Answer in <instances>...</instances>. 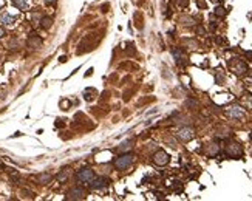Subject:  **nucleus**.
<instances>
[{
	"mask_svg": "<svg viewBox=\"0 0 252 201\" xmlns=\"http://www.w3.org/2000/svg\"><path fill=\"white\" fill-rule=\"evenodd\" d=\"M10 175H11V180L12 181H19V173L14 172L12 169H10Z\"/></svg>",
	"mask_w": 252,
	"mask_h": 201,
	"instance_id": "aec40b11",
	"label": "nucleus"
},
{
	"mask_svg": "<svg viewBox=\"0 0 252 201\" xmlns=\"http://www.w3.org/2000/svg\"><path fill=\"white\" fill-rule=\"evenodd\" d=\"M36 180H37L39 184H48V182L53 180V176L49 175V173H40V175H37Z\"/></svg>",
	"mask_w": 252,
	"mask_h": 201,
	"instance_id": "ddd939ff",
	"label": "nucleus"
},
{
	"mask_svg": "<svg viewBox=\"0 0 252 201\" xmlns=\"http://www.w3.org/2000/svg\"><path fill=\"white\" fill-rule=\"evenodd\" d=\"M215 14L223 17V16H226V10H224L223 6H217V8H215Z\"/></svg>",
	"mask_w": 252,
	"mask_h": 201,
	"instance_id": "a211bd4d",
	"label": "nucleus"
},
{
	"mask_svg": "<svg viewBox=\"0 0 252 201\" xmlns=\"http://www.w3.org/2000/svg\"><path fill=\"white\" fill-rule=\"evenodd\" d=\"M59 62H62V64H64V62H67V57H65V56H60V59H59Z\"/></svg>",
	"mask_w": 252,
	"mask_h": 201,
	"instance_id": "a878e982",
	"label": "nucleus"
},
{
	"mask_svg": "<svg viewBox=\"0 0 252 201\" xmlns=\"http://www.w3.org/2000/svg\"><path fill=\"white\" fill-rule=\"evenodd\" d=\"M108 8H110V5H108V3L102 5V12H107V11H108Z\"/></svg>",
	"mask_w": 252,
	"mask_h": 201,
	"instance_id": "b1692460",
	"label": "nucleus"
},
{
	"mask_svg": "<svg viewBox=\"0 0 252 201\" xmlns=\"http://www.w3.org/2000/svg\"><path fill=\"white\" fill-rule=\"evenodd\" d=\"M247 71V65L244 64V62H238V64L233 67V73L238 74V76H241V74H244Z\"/></svg>",
	"mask_w": 252,
	"mask_h": 201,
	"instance_id": "9b49d317",
	"label": "nucleus"
},
{
	"mask_svg": "<svg viewBox=\"0 0 252 201\" xmlns=\"http://www.w3.org/2000/svg\"><path fill=\"white\" fill-rule=\"evenodd\" d=\"M96 95H98V91L94 90V88H87V90L84 91V99L87 102H91L94 97H96Z\"/></svg>",
	"mask_w": 252,
	"mask_h": 201,
	"instance_id": "f8f14e48",
	"label": "nucleus"
},
{
	"mask_svg": "<svg viewBox=\"0 0 252 201\" xmlns=\"http://www.w3.org/2000/svg\"><path fill=\"white\" fill-rule=\"evenodd\" d=\"M227 115L231 116V118H235V119H243L244 118V110H243L241 107H231V108L227 110Z\"/></svg>",
	"mask_w": 252,
	"mask_h": 201,
	"instance_id": "1a4fd4ad",
	"label": "nucleus"
},
{
	"mask_svg": "<svg viewBox=\"0 0 252 201\" xmlns=\"http://www.w3.org/2000/svg\"><path fill=\"white\" fill-rule=\"evenodd\" d=\"M16 22V19L12 17L11 14H8V12H2L0 14V23H2L3 26H10Z\"/></svg>",
	"mask_w": 252,
	"mask_h": 201,
	"instance_id": "9d476101",
	"label": "nucleus"
},
{
	"mask_svg": "<svg viewBox=\"0 0 252 201\" xmlns=\"http://www.w3.org/2000/svg\"><path fill=\"white\" fill-rule=\"evenodd\" d=\"M251 139H252V133H251Z\"/></svg>",
	"mask_w": 252,
	"mask_h": 201,
	"instance_id": "c756f323",
	"label": "nucleus"
},
{
	"mask_svg": "<svg viewBox=\"0 0 252 201\" xmlns=\"http://www.w3.org/2000/svg\"><path fill=\"white\" fill-rule=\"evenodd\" d=\"M68 176H70V173H68V172L62 170L60 173H57V181H60V182H65L67 180H68Z\"/></svg>",
	"mask_w": 252,
	"mask_h": 201,
	"instance_id": "f3484780",
	"label": "nucleus"
},
{
	"mask_svg": "<svg viewBox=\"0 0 252 201\" xmlns=\"http://www.w3.org/2000/svg\"><path fill=\"white\" fill-rule=\"evenodd\" d=\"M193 136H195V132H193L190 127H184L178 132V138L181 141H190Z\"/></svg>",
	"mask_w": 252,
	"mask_h": 201,
	"instance_id": "6e6552de",
	"label": "nucleus"
},
{
	"mask_svg": "<svg viewBox=\"0 0 252 201\" xmlns=\"http://www.w3.org/2000/svg\"><path fill=\"white\" fill-rule=\"evenodd\" d=\"M132 147H133V141H132V139L124 141L122 144L119 145V153H127V152L132 149Z\"/></svg>",
	"mask_w": 252,
	"mask_h": 201,
	"instance_id": "4468645a",
	"label": "nucleus"
},
{
	"mask_svg": "<svg viewBox=\"0 0 252 201\" xmlns=\"http://www.w3.org/2000/svg\"><path fill=\"white\" fill-rule=\"evenodd\" d=\"M178 5L183 6V8H186L189 5V0H178Z\"/></svg>",
	"mask_w": 252,
	"mask_h": 201,
	"instance_id": "412c9836",
	"label": "nucleus"
},
{
	"mask_svg": "<svg viewBox=\"0 0 252 201\" xmlns=\"http://www.w3.org/2000/svg\"><path fill=\"white\" fill-rule=\"evenodd\" d=\"M51 25H53V19H51V17L45 16V17L40 19V26H42L43 29H49V28H51Z\"/></svg>",
	"mask_w": 252,
	"mask_h": 201,
	"instance_id": "2eb2a0df",
	"label": "nucleus"
},
{
	"mask_svg": "<svg viewBox=\"0 0 252 201\" xmlns=\"http://www.w3.org/2000/svg\"><path fill=\"white\" fill-rule=\"evenodd\" d=\"M169 161H170V156L164 150H158L153 155V163L156 166H165V164H169Z\"/></svg>",
	"mask_w": 252,
	"mask_h": 201,
	"instance_id": "39448f33",
	"label": "nucleus"
},
{
	"mask_svg": "<svg viewBox=\"0 0 252 201\" xmlns=\"http://www.w3.org/2000/svg\"><path fill=\"white\" fill-rule=\"evenodd\" d=\"M2 167H3V164H2V163H0V170H2Z\"/></svg>",
	"mask_w": 252,
	"mask_h": 201,
	"instance_id": "c85d7f7f",
	"label": "nucleus"
},
{
	"mask_svg": "<svg viewBox=\"0 0 252 201\" xmlns=\"http://www.w3.org/2000/svg\"><path fill=\"white\" fill-rule=\"evenodd\" d=\"M133 161H135V156L132 153H124V155L118 156V158H115L113 164L118 170H125V169H128L133 164Z\"/></svg>",
	"mask_w": 252,
	"mask_h": 201,
	"instance_id": "f257e3e1",
	"label": "nucleus"
},
{
	"mask_svg": "<svg viewBox=\"0 0 252 201\" xmlns=\"http://www.w3.org/2000/svg\"><path fill=\"white\" fill-rule=\"evenodd\" d=\"M226 153L229 156H232V158H240L243 155V149H241L240 144H237V142H229L226 145Z\"/></svg>",
	"mask_w": 252,
	"mask_h": 201,
	"instance_id": "7ed1b4c3",
	"label": "nucleus"
},
{
	"mask_svg": "<svg viewBox=\"0 0 252 201\" xmlns=\"http://www.w3.org/2000/svg\"><path fill=\"white\" fill-rule=\"evenodd\" d=\"M91 189L94 190H101V189H105V187L110 186V180L105 176H99V178H93V181L90 182Z\"/></svg>",
	"mask_w": 252,
	"mask_h": 201,
	"instance_id": "20e7f679",
	"label": "nucleus"
},
{
	"mask_svg": "<svg viewBox=\"0 0 252 201\" xmlns=\"http://www.w3.org/2000/svg\"><path fill=\"white\" fill-rule=\"evenodd\" d=\"M26 43H28V47H30V48H34V50H37V48L42 47L43 40L40 39L39 36H36L34 33H31V36L28 37V40H26Z\"/></svg>",
	"mask_w": 252,
	"mask_h": 201,
	"instance_id": "0eeeda50",
	"label": "nucleus"
},
{
	"mask_svg": "<svg viewBox=\"0 0 252 201\" xmlns=\"http://www.w3.org/2000/svg\"><path fill=\"white\" fill-rule=\"evenodd\" d=\"M94 178V173L91 169H82L76 173V180H78L80 184H90Z\"/></svg>",
	"mask_w": 252,
	"mask_h": 201,
	"instance_id": "f03ea898",
	"label": "nucleus"
},
{
	"mask_svg": "<svg viewBox=\"0 0 252 201\" xmlns=\"http://www.w3.org/2000/svg\"><path fill=\"white\" fill-rule=\"evenodd\" d=\"M210 145H212V147H210V150H209V153L210 155H217L218 153V152H220V145H217V144H210Z\"/></svg>",
	"mask_w": 252,
	"mask_h": 201,
	"instance_id": "6ab92c4d",
	"label": "nucleus"
},
{
	"mask_svg": "<svg viewBox=\"0 0 252 201\" xmlns=\"http://www.w3.org/2000/svg\"><path fill=\"white\" fill-rule=\"evenodd\" d=\"M127 54L130 56V54H135V48H133V45H128V48H127Z\"/></svg>",
	"mask_w": 252,
	"mask_h": 201,
	"instance_id": "4be33fe9",
	"label": "nucleus"
},
{
	"mask_svg": "<svg viewBox=\"0 0 252 201\" xmlns=\"http://www.w3.org/2000/svg\"><path fill=\"white\" fill-rule=\"evenodd\" d=\"M12 3H14L16 8H19L22 11L28 10V2H26V0H12Z\"/></svg>",
	"mask_w": 252,
	"mask_h": 201,
	"instance_id": "dca6fc26",
	"label": "nucleus"
},
{
	"mask_svg": "<svg viewBox=\"0 0 252 201\" xmlns=\"http://www.w3.org/2000/svg\"><path fill=\"white\" fill-rule=\"evenodd\" d=\"M3 34H5V31H3V29H0V36H3Z\"/></svg>",
	"mask_w": 252,
	"mask_h": 201,
	"instance_id": "cd10ccee",
	"label": "nucleus"
},
{
	"mask_svg": "<svg viewBox=\"0 0 252 201\" xmlns=\"http://www.w3.org/2000/svg\"><path fill=\"white\" fill-rule=\"evenodd\" d=\"M91 73H93V70H91V68H90V70L87 71V73H85V76H90V74H91Z\"/></svg>",
	"mask_w": 252,
	"mask_h": 201,
	"instance_id": "bb28decb",
	"label": "nucleus"
},
{
	"mask_svg": "<svg viewBox=\"0 0 252 201\" xmlns=\"http://www.w3.org/2000/svg\"><path fill=\"white\" fill-rule=\"evenodd\" d=\"M84 198H85V190L82 187H73L67 193V200H84Z\"/></svg>",
	"mask_w": 252,
	"mask_h": 201,
	"instance_id": "423d86ee",
	"label": "nucleus"
},
{
	"mask_svg": "<svg viewBox=\"0 0 252 201\" xmlns=\"http://www.w3.org/2000/svg\"><path fill=\"white\" fill-rule=\"evenodd\" d=\"M0 59H2V57H0Z\"/></svg>",
	"mask_w": 252,
	"mask_h": 201,
	"instance_id": "7c9ffc66",
	"label": "nucleus"
},
{
	"mask_svg": "<svg viewBox=\"0 0 252 201\" xmlns=\"http://www.w3.org/2000/svg\"><path fill=\"white\" fill-rule=\"evenodd\" d=\"M187 105H190V107H196L198 104H196L195 101H187Z\"/></svg>",
	"mask_w": 252,
	"mask_h": 201,
	"instance_id": "393cba45",
	"label": "nucleus"
},
{
	"mask_svg": "<svg viewBox=\"0 0 252 201\" xmlns=\"http://www.w3.org/2000/svg\"><path fill=\"white\" fill-rule=\"evenodd\" d=\"M56 127H59V128H62V127H65V124L62 122V119H57L56 121Z\"/></svg>",
	"mask_w": 252,
	"mask_h": 201,
	"instance_id": "5701e85b",
	"label": "nucleus"
}]
</instances>
